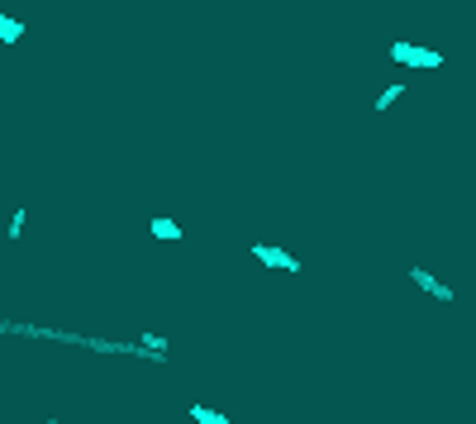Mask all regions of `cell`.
<instances>
[{
	"instance_id": "7",
	"label": "cell",
	"mask_w": 476,
	"mask_h": 424,
	"mask_svg": "<svg viewBox=\"0 0 476 424\" xmlns=\"http://www.w3.org/2000/svg\"><path fill=\"white\" fill-rule=\"evenodd\" d=\"M400 96H405V81H396V86H386V91L376 96V110H391V105L400 101Z\"/></svg>"
},
{
	"instance_id": "5",
	"label": "cell",
	"mask_w": 476,
	"mask_h": 424,
	"mask_svg": "<svg viewBox=\"0 0 476 424\" xmlns=\"http://www.w3.org/2000/svg\"><path fill=\"white\" fill-rule=\"evenodd\" d=\"M148 234H153V239H172V243H177V239H181V224H177V219H162V214H158V219L148 224Z\"/></svg>"
},
{
	"instance_id": "3",
	"label": "cell",
	"mask_w": 476,
	"mask_h": 424,
	"mask_svg": "<svg viewBox=\"0 0 476 424\" xmlns=\"http://www.w3.org/2000/svg\"><path fill=\"white\" fill-rule=\"evenodd\" d=\"M410 282H415V286H424L429 295H438V300H452V286H443V282H438L429 267H410Z\"/></svg>"
},
{
	"instance_id": "1",
	"label": "cell",
	"mask_w": 476,
	"mask_h": 424,
	"mask_svg": "<svg viewBox=\"0 0 476 424\" xmlns=\"http://www.w3.org/2000/svg\"><path fill=\"white\" fill-rule=\"evenodd\" d=\"M391 57H396V62H405V67H443V53L419 48V43H410V38L391 43Z\"/></svg>"
},
{
	"instance_id": "2",
	"label": "cell",
	"mask_w": 476,
	"mask_h": 424,
	"mask_svg": "<svg viewBox=\"0 0 476 424\" xmlns=\"http://www.w3.org/2000/svg\"><path fill=\"white\" fill-rule=\"evenodd\" d=\"M253 258H258V263H272V267H286L291 277H295V272H305L295 253H286V248H272V243H253Z\"/></svg>"
},
{
	"instance_id": "8",
	"label": "cell",
	"mask_w": 476,
	"mask_h": 424,
	"mask_svg": "<svg viewBox=\"0 0 476 424\" xmlns=\"http://www.w3.org/2000/svg\"><path fill=\"white\" fill-rule=\"evenodd\" d=\"M138 344H148L153 353H172V344H167L162 334H138Z\"/></svg>"
},
{
	"instance_id": "9",
	"label": "cell",
	"mask_w": 476,
	"mask_h": 424,
	"mask_svg": "<svg viewBox=\"0 0 476 424\" xmlns=\"http://www.w3.org/2000/svg\"><path fill=\"white\" fill-rule=\"evenodd\" d=\"M24 219H29V214H24V205H20V210L10 214V229H5V234H10V239H20V229H24Z\"/></svg>"
},
{
	"instance_id": "6",
	"label": "cell",
	"mask_w": 476,
	"mask_h": 424,
	"mask_svg": "<svg viewBox=\"0 0 476 424\" xmlns=\"http://www.w3.org/2000/svg\"><path fill=\"white\" fill-rule=\"evenodd\" d=\"M186 415H191L195 424H229V415H219V410H210V405H191Z\"/></svg>"
},
{
	"instance_id": "4",
	"label": "cell",
	"mask_w": 476,
	"mask_h": 424,
	"mask_svg": "<svg viewBox=\"0 0 476 424\" xmlns=\"http://www.w3.org/2000/svg\"><path fill=\"white\" fill-rule=\"evenodd\" d=\"M20 38H24V20L0 15V43H20Z\"/></svg>"
}]
</instances>
